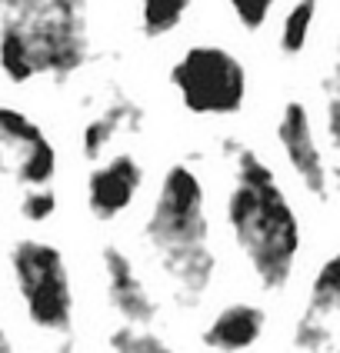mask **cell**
Here are the masks:
<instances>
[{
	"label": "cell",
	"instance_id": "obj_6",
	"mask_svg": "<svg viewBox=\"0 0 340 353\" xmlns=\"http://www.w3.org/2000/svg\"><path fill=\"white\" fill-rule=\"evenodd\" d=\"M57 174V150L40 123L17 107L0 103V176H14L23 187L50 183Z\"/></svg>",
	"mask_w": 340,
	"mask_h": 353
},
{
	"label": "cell",
	"instance_id": "obj_4",
	"mask_svg": "<svg viewBox=\"0 0 340 353\" xmlns=\"http://www.w3.org/2000/svg\"><path fill=\"white\" fill-rule=\"evenodd\" d=\"M10 274L27 320L43 334L74 330V283L60 247L47 240H17L10 247Z\"/></svg>",
	"mask_w": 340,
	"mask_h": 353
},
{
	"label": "cell",
	"instance_id": "obj_3",
	"mask_svg": "<svg viewBox=\"0 0 340 353\" xmlns=\"http://www.w3.org/2000/svg\"><path fill=\"white\" fill-rule=\"evenodd\" d=\"M87 54V0H3L0 70L7 80H63L83 67Z\"/></svg>",
	"mask_w": 340,
	"mask_h": 353
},
{
	"label": "cell",
	"instance_id": "obj_20",
	"mask_svg": "<svg viewBox=\"0 0 340 353\" xmlns=\"http://www.w3.org/2000/svg\"><path fill=\"white\" fill-rule=\"evenodd\" d=\"M0 10H3V0H0Z\"/></svg>",
	"mask_w": 340,
	"mask_h": 353
},
{
	"label": "cell",
	"instance_id": "obj_7",
	"mask_svg": "<svg viewBox=\"0 0 340 353\" xmlns=\"http://www.w3.org/2000/svg\"><path fill=\"white\" fill-rule=\"evenodd\" d=\"M277 140L300 183L317 200H327V194H330V174H327L323 154L317 147V134H314L310 114H307V107L300 100H287L283 103L277 120Z\"/></svg>",
	"mask_w": 340,
	"mask_h": 353
},
{
	"label": "cell",
	"instance_id": "obj_19",
	"mask_svg": "<svg viewBox=\"0 0 340 353\" xmlns=\"http://www.w3.org/2000/svg\"><path fill=\"white\" fill-rule=\"evenodd\" d=\"M7 350H10V336L0 330V353H7Z\"/></svg>",
	"mask_w": 340,
	"mask_h": 353
},
{
	"label": "cell",
	"instance_id": "obj_5",
	"mask_svg": "<svg viewBox=\"0 0 340 353\" xmlns=\"http://www.w3.org/2000/svg\"><path fill=\"white\" fill-rule=\"evenodd\" d=\"M170 83L180 103L197 117H230L247 100V70L217 43L187 47L183 57L170 67Z\"/></svg>",
	"mask_w": 340,
	"mask_h": 353
},
{
	"label": "cell",
	"instance_id": "obj_11",
	"mask_svg": "<svg viewBox=\"0 0 340 353\" xmlns=\"http://www.w3.org/2000/svg\"><path fill=\"white\" fill-rule=\"evenodd\" d=\"M134 120H137V110H134L127 100L110 103L100 117H94L87 127H83V137H80V150H83V157L97 160L100 154L107 150V143L117 137L120 127H127V123H134Z\"/></svg>",
	"mask_w": 340,
	"mask_h": 353
},
{
	"label": "cell",
	"instance_id": "obj_15",
	"mask_svg": "<svg viewBox=\"0 0 340 353\" xmlns=\"http://www.w3.org/2000/svg\"><path fill=\"white\" fill-rule=\"evenodd\" d=\"M107 343H110V350H134V353L167 350V340L154 334V327H147V323H120Z\"/></svg>",
	"mask_w": 340,
	"mask_h": 353
},
{
	"label": "cell",
	"instance_id": "obj_10",
	"mask_svg": "<svg viewBox=\"0 0 340 353\" xmlns=\"http://www.w3.org/2000/svg\"><path fill=\"white\" fill-rule=\"evenodd\" d=\"M263 327H267V314L257 303L237 300V303H227L223 310L214 314L200 340L210 350H247L263 336Z\"/></svg>",
	"mask_w": 340,
	"mask_h": 353
},
{
	"label": "cell",
	"instance_id": "obj_14",
	"mask_svg": "<svg viewBox=\"0 0 340 353\" xmlns=\"http://www.w3.org/2000/svg\"><path fill=\"white\" fill-rule=\"evenodd\" d=\"M190 0H140V27L147 37H167L187 17Z\"/></svg>",
	"mask_w": 340,
	"mask_h": 353
},
{
	"label": "cell",
	"instance_id": "obj_1",
	"mask_svg": "<svg viewBox=\"0 0 340 353\" xmlns=\"http://www.w3.org/2000/svg\"><path fill=\"white\" fill-rule=\"evenodd\" d=\"M227 154L234 167L227 190V227L254 280L263 290L277 294L297 270L300 220L270 163L257 150L227 143Z\"/></svg>",
	"mask_w": 340,
	"mask_h": 353
},
{
	"label": "cell",
	"instance_id": "obj_8",
	"mask_svg": "<svg viewBox=\"0 0 340 353\" xmlns=\"http://www.w3.org/2000/svg\"><path fill=\"white\" fill-rule=\"evenodd\" d=\"M100 267H103V290H107L110 310L123 323H147L150 327L157 320V300L150 296L130 254L114 247V243H107L100 250Z\"/></svg>",
	"mask_w": 340,
	"mask_h": 353
},
{
	"label": "cell",
	"instance_id": "obj_13",
	"mask_svg": "<svg viewBox=\"0 0 340 353\" xmlns=\"http://www.w3.org/2000/svg\"><path fill=\"white\" fill-rule=\"evenodd\" d=\"M314 17H317V0H297L283 20H280L277 47L283 57H297L303 54V47L310 43V30H314Z\"/></svg>",
	"mask_w": 340,
	"mask_h": 353
},
{
	"label": "cell",
	"instance_id": "obj_9",
	"mask_svg": "<svg viewBox=\"0 0 340 353\" xmlns=\"http://www.w3.org/2000/svg\"><path fill=\"white\" fill-rule=\"evenodd\" d=\"M140 187H143V167L137 157L117 154L94 167L87 176V210L97 220H114L123 210H130Z\"/></svg>",
	"mask_w": 340,
	"mask_h": 353
},
{
	"label": "cell",
	"instance_id": "obj_16",
	"mask_svg": "<svg viewBox=\"0 0 340 353\" xmlns=\"http://www.w3.org/2000/svg\"><path fill=\"white\" fill-rule=\"evenodd\" d=\"M57 210V194L50 190V183H40V187H30L27 194L20 196V216L30 220V223H43L50 220Z\"/></svg>",
	"mask_w": 340,
	"mask_h": 353
},
{
	"label": "cell",
	"instance_id": "obj_2",
	"mask_svg": "<svg viewBox=\"0 0 340 353\" xmlns=\"http://www.w3.org/2000/svg\"><path fill=\"white\" fill-rule=\"evenodd\" d=\"M143 240L157 256L174 300L187 307L200 303L214 280L217 260L210 250L207 190L190 163H170L163 170L143 223Z\"/></svg>",
	"mask_w": 340,
	"mask_h": 353
},
{
	"label": "cell",
	"instance_id": "obj_17",
	"mask_svg": "<svg viewBox=\"0 0 340 353\" xmlns=\"http://www.w3.org/2000/svg\"><path fill=\"white\" fill-rule=\"evenodd\" d=\"M227 3H230L237 23L243 30H250V34L263 30L270 14H274V7H277V0H227Z\"/></svg>",
	"mask_w": 340,
	"mask_h": 353
},
{
	"label": "cell",
	"instance_id": "obj_12",
	"mask_svg": "<svg viewBox=\"0 0 340 353\" xmlns=\"http://www.w3.org/2000/svg\"><path fill=\"white\" fill-rule=\"evenodd\" d=\"M303 314L317 316V320L340 316V250L320 263L317 276L310 283V296H307V310Z\"/></svg>",
	"mask_w": 340,
	"mask_h": 353
},
{
	"label": "cell",
	"instance_id": "obj_18",
	"mask_svg": "<svg viewBox=\"0 0 340 353\" xmlns=\"http://www.w3.org/2000/svg\"><path fill=\"white\" fill-rule=\"evenodd\" d=\"M327 134H330V143L340 157V87L334 90V97L327 103ZM337 180H340V163H337Z\"/></svg>",
	"mask_w": 340,
	"mask_h": 353
}]
</instances>
